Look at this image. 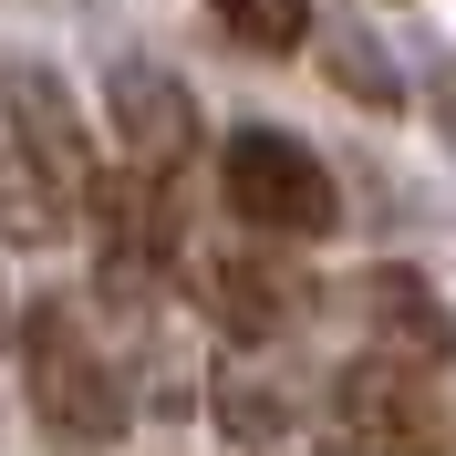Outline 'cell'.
I'll use <instances>...</instances> for the list:
<instances>
[{"label": "cell", "mask_w": 456, "mask_h": 456, "mask_svg": "<svg viewBox=\"0 0 456 456\" xmlns=\"http://www.w3.org/2000/svg\"><path fill=\"white\" fill-rule=\"evenodd\" d=\"M0 218L21 228V239H42V208H31V198H21V176H0Z\"/></svg>", "instance_id": "9c48e42d"}, {"label": "cell", "mask_w": 456, "mask_h": 456, "mask_svg": "<svg viewBox=\"0 0 456 456\" xmlns=\"http://www.w3.org/2000/svg\"><path fill=\"white\" fill-rule=\"evenodd\" d=\"M363 332H373V353L384 363H446V342H456V322L436 312V290L415 281V270H373L363 281Z\"/></svg>", "instance_id": "52a82bcc"}, {"label": "cell", "mask_w": 456, "mask_h": 456, "mask_svg": "<svg viewBox=\"0 0 456 456\" xmlns=\"http://www.w3.org/2000/svg\"><path fill=\"white\" fill-rule=\"evenodd\" d=\"M0 125H11V176H21V198L42 208V228L53 218H94V198H104V145H94L73 84H62L42 53L0 62Z\"/></svg>", "instance_id": "6da1fadb"}, {"label": "cell", "mask_w": 456, "mask_h": 456, "mask_svg": "<svg viewBox=\"0 0 456 456\" xmlns=\"http://www.w3.org/2000/svg\"><path fill=\"white\" fill-rule=\"evenodd\" d=\"M218 198L239 218V239H332L342 228V187L301 135L281 125H239L218 145Z\"/></svg>", "instance_id": "3957f363"}, {"label": "cell", "mask_w": 456, "mask_h": 456, "mask_svg": "<svg viewBox=\"0 0 456 456\" xmlns=\"http://www.w3.org/2000/svg\"><path fill=\"white\" fill-rule=\"evenodd\" d=\"M208 11H218V31L239 53H259V62H281V53L312 42V0H208Z\"/></svg>", "instance_id": "ba28073f"}, {"label": "cell", "mask_w": 456, "mask_h": 456, "mask_svg": "<svg viewBox=\"0 0 456 456\" xmlns=\"http://www.w3.org/2000/svg\"><path fill=\"white\" fill-rule=\"evenodd\" d=\"M187 281H198V312L218 332H239V342H281L301 322V301H312L301 270H281V259H259V249H198Z\"/></svg>", "instance_id": "8992f818"}, {"label": "cell", "mask_w": 456, "mask_h": 456, "mask_svg": "<svg viewBox=\"0 0 456 456\" xmlns=\"http://www.w3.org/2000/svg\"><path fill=\"white\" fill-rule=\"evenodd\" d=\"M21 395L53 446H114L125 436V384H114L94 322L73 312V290H31L21 301Z\"/></svg>", "instance_id": "7a4b0ae2"}, {"label": "cell", "mask_w": 456, "mask_h": 456, "mask_svg": "<svg viewBox=\"0 0 456 456\" xmlns=\"http://www.w3.org/2000/svg\"><path fill=\"white\" fill-rule=\"evenodd\" d=\"M322 446L332 456H446L456 426H446V395L426 384V363H342L322 384Z\"/></svg>", "instance_id": "277c9868"}, {"label": "cell", "mask_w": 456, "mask_h": 456, "mask_svg": "<svg viewBox=\"0 0 456 456\" xmlns=\"http://www.w3.org/2000/svg\"><path fill=\"white\" fill-rule=\"evenodd\" d=\"M104 114H114V145H125V167L145 176H176L198 156V94L156 73V62H114L104 73Z\"/></svg>", "instance_id": "5b68a950"}, {"label": "cell", "mask_w": 456, "mask_h": 456, "mask_svg": "<svg viewBox=\"0 0 456 456\" xmlns=\"http://www.w3.org/2000/svg\"><path fill=\"white\" fill-rule=\"evenodd\" d=\"M0 322H11V290H0Z\"/></svg>", "instance_id": "30bf717a"}]
</instances>
